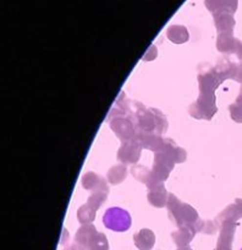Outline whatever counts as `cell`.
<instances>
[{
	"label": "cell",
	"instance_id": "6da1fadb",
	"mask_svg": "<svg viewBox=\"0 0 242 250\" xmlns=\"http://www.w3.org/2000/svg\"><path fill=\"white\" fill-rule=\"evenodd\" d=\"M103 224L115 232H125L131 227V216L121 208H110L103 216Z\"/></svg>",
	"mask_w": 242,
	"mask_h": 250
},
{
	"label": "cell",
	"instance_id": "7a4b0ae2",
	"mask_svg": "<svg viewBox=\"0 0 242 250\" xmlns=\"http://www.w3.org/2000/svg\"><path fill=\"white\" fill-rule=\"evenodd\" d=\"M241 250H242V249H241Z\"/></svg>",
	"mask_w": 242,
	"mask_h": 250
}]
</instances>
